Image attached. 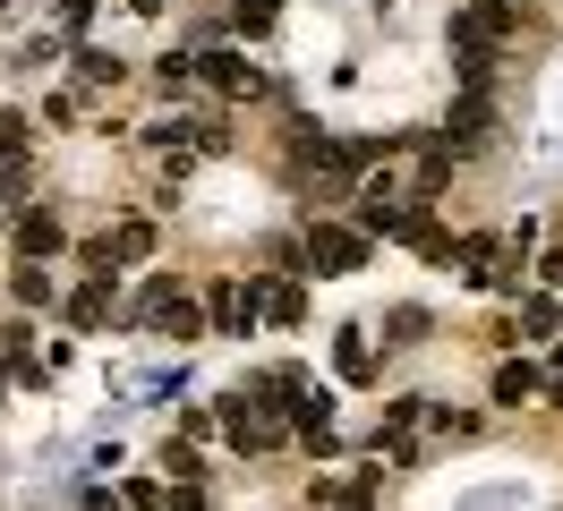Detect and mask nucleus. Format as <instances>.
Listing matches in <instances>:
<instances>
[{
    "mask_svg": "<svg viewBox=\"0 0 563 511\" xmlns=\"http://www.w3.org/2000/svg\"><path fill=\"white\" fill-rule=\"evenodd\" d=\"M213 86H222V95H256V68L247 60H231V52H213V68H206Z\"/></svg>",
    "mask_w": 563,
    "mask_h": 511,
    "instance_id": "4",
    "label": "nucleus"
},
{
    "mask_svg": "<svg viewBox=\"0 0 563 511\" xmlns=\"http://www.w3.org/2000/svg\"><path fill=\"white\" fill-rule=\"evenodd\" d=\"M358 256H367V231H333V222L308 231V265L317 273H358Z\"/></svg>",
    "mask_w": 563,
    "mask_h": 511,
    "instance_id": "1",
    "label": "nucleus"
},
{
    "mask_svg": "<svg viewBox=\"0 0 563 511\" xmlns=\"http://www.w3.org/2000/svg\"><path fill=\"white\" fill-rule=\"evenodd\" d=\"M145 315H154V333H172V341H188V333H197V307L179 299L172 281H154V290H145Z\"/></svg>",
    "mask_w": 563,
    "mask_h": 511,
    "instance_id": "3",
    "label": "nucleus"
},
{
    "mask_svg": "<svg viewBox=\"0 0 563 511\" xmlns=\"http://www.w3.org/2000/svg\"><path fill=\"white\" fill-rule=\"evenodd\" d=\"M538 392V367H504L495 375V401H529Z\"/></svg>",
    "mask_w": 563,
    "mask_h": 511,
    "instance_id": "6",
    "label": "nucleus"
},
{
    "mask_svg": "<svg viewBox=\"0 0 563 511\" xmlns=\"http://www.w3.org/2000/svg\"><path fill=\"white\" fill-rule=\"evenodd\" d=\"M222 426H231V443H240V452H265V443L282 435V418H274V409H256L247 392H240L231 409H222Z\"/></svg>",
    "mask_w": 563,
    "mask_h": 511,
    "instance_id": "2",
    "label": "nucleus"
},
{
    "mask_svg": "<svg viewBox=\"0 0 563 511\" xmlns=\"http://www.w3.org/2000/svg\"><path fill=\"white\" fill-rule=\"evenodd\" d=\"M18 247L52 256V247H60V222H52V213H26V222H18Z\"/></svg>",
    "mask_w": 563,
    "mask_h": 511,
    "instance_id": "5",
    "label": "nucleus"
},
{
    "mask_svg": "<svg viewBox=\"0 0 563 511\" xmlns=\"http://www.w3.org/2000/svg\"><path fill=\"white\" fill-rule=\"evenodd\" d=\"M274 9H282V0H231V18H240L247 34H265V26H274Z\"/></svg>",
    "mask_w": 563,
    "mask_h": 511,
    "instance_id": "7",
    "label": "nucleus"
},
{
    "mask_svg": "<svg viewBox=\"0 0 563 511\" xmlns=\"http://www.w3.org/2000/svg\"><path fill=\"white\" fill-rule=\"evenodd\" d=\"M333 358H342V375H351V384H367V341H358V333H342V349H333Z\"/></svg>",
    "mask_w": 563,
    "mask_h": 511,
    "instance_id": "8",
    "label": "nucleus"
}]
</instances>
